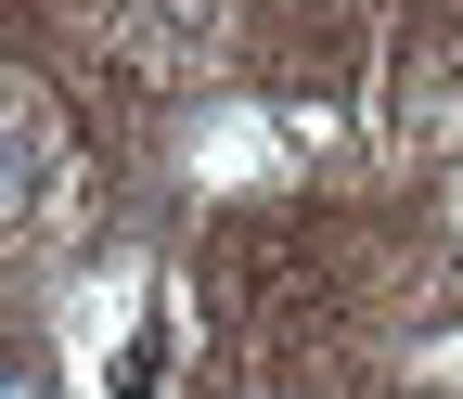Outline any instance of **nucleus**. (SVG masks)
<instances>
[{
    "label": "nucleus",
    "instance_id": "nucleus-1",
    "mask_svg": "<svg viewBox=\"0 0 463 399\" xmlns=\"http://www.w3.org/2000/svg\"><path fill=\"white\" fill-rule=\"evenodd\" d=\"M26 206H52V129L26 90H0V219H26Z\"/></svg>",
    "mask_w": 463,
    "mask_h": 399
},
{
    "label": "nucleus",
    "instance_id": "nucleus-2",
    "mask_svg": "<svg viewBox=\"0 0 463 399\" xmlns=\"http://www.w3.org/2000/svg\"><path fill=\"white\" fill-rule=\"evenodd\" d=\"M116 26H129L142 52H194V39L219 26V0H116Z\"/></svg>",
    "mask_w": 463,
    "mask_h": 399
},
{
    "label": "nucleus",
    "instance_id": "nucleus-3",
    "mask_svg": "<svg viewBox=\"0 0 463 399\" xmlns=\"http://www.w3.org/2000/svg\"><path fill=\"white\" fill-rule=\"evenodd\" d=\"M155 374H167V309H142V322H129V348H116V399H142Z\"/></svg>",
    "mask_w": 463,
    "mask_h": 399
},
{
    "label": "nucleus",
    "instance_id": "nucleus-4",
    "mask_svg": "<svg viewBox=\"0 0 463 399\" xmlns=\"http://www.w3.org/2000/svg\"><path fill=\"white\" fill-rule=\"evenodd\" d=\"M0 399H52V374L39 361H0Z\"/></svg>",
    "mask_w": 463,
    "mask_h": 399
}]
</instances>
